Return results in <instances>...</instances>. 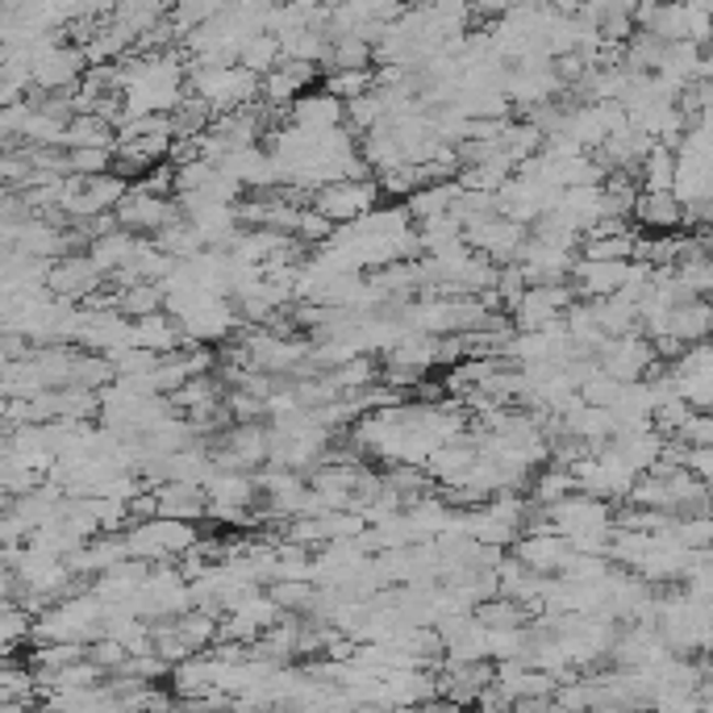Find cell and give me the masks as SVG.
<instances>
[{
    "label": "cell",
    "mask_w": 713,
    "mask_h": 713,
    "mask_svg": "<svg viewBox=\"0 0 713 713\" xmlns=\"http://www.w3.org/2000/svg\"><path fill=\"white\" fill-rule=\"evenodd\" d=\"M314 210H321L335 226H347V222H355L363 217L367 210H376L380 205V189L376 180H330V184H317V196L309 201Z\"/></svg>",
    "instance_id": "6da1fadb"
},
{
    "label": "cell",
    "mask_w": 713,
    "mask_h": 713,
    "mask_svg": "<svg viewBox=\"0 0 713 713\" xmlns=\"http://www.w3.org/2000/svg\"><path fill=\"white\" fill-rule=\"evenodd\" d=\"M113 217H117V226L129 234H159L168 222H176L180 217V210H176V201L171 196H150V192L143 189H126V196L113 205Z\"/></svg>",
    "instance_id": "7a4b0ae2"
},
{
    "label": "cell",
    "mask_w": 713,
    "mask_h": 713,
    "mask_svg": "<svg viewBox=\"0 0 713 713\" xmlns=\"http://www.w3.org/2000/svg\"><path fill=\"white\" fill-rule=\"evenodd\" d=\"M105 284V272L88 259V254H64L59 263L46 268V288L64 301H84L88 293H97Z\"/></svg>",
    "instance_id": "3957f363"
},
{
    "label": "cell",
    "mask_w": 713,
    "mask_h": 713,
    "mask_svg": "<svg viewBox=\"0 0 713 713\" xmlns=\"http://www.w3.org/2000/svg\"><path fill=\"white\" fill-rule=\"evenodd\" d=\"M518 559L530 571H539V576H559L567 567V559H571V546H567L564 534L543 530V534H525L522 543H518Z\"/></svg>",
    "instance_id": "277c9868"
},
{
    "label": "cell",
    "mask_w": 713,
    "mask_h": 713,
    "mask_svg": "<svg viewBox=\"0 0 713 713\" xmlns=\"http://www.w3.org/2000/svg\"><path fill=\"white\" fill-rule=\"evenodd\" d=\"M680 213H684V205L676 201V192L671 189H659V192L643 189L634 196V205H630V217L650 234L680 230Z\"/></svg>",
    "instance_id": "5b68a950"
},
{
    "label": "cell",
    "mask_w": 713,
    "mask_h": 713,
    "mask_svg": "<svg viewBox=\"0 0 713 713\" xmlns=\"http://www.w3.org/2000/svg\"><path fill=\"white\" fill-rule=\"evenodd\" d=\"M134 242H138V234L122 230V226H113L109 234H101V238H92L88 242V259L101 268V272H113V268H122V263H129V254H134Z\"/></svg>",
    "instance_id": "8992f818"
},
{
    "label": "cell",
    "mask_w": 713,
    "mask_h": 713,
    "mask_svg": "<svg viewBox=\"0 0 713 713\" xmlns=\"http://www.w3.org/2000/svg\"><path fill=\"white\" fill-rule=\"evenodd\" d=\"M338 126V97H309V101H301L296 105V129H305V134H326V129Z\"/></svg>",
    "instance_id": "52a82bcc"
},
{
    "label": "cell",
    "mask_w": 713,
    "mask_h": 713,
    "mask_svg": "<svg viewBox=\"0 0 713 713\" xmlns=\"http://www.w3.org/2000/svg\"><path fill=\"white\" fill-rule=\"evenodd\" d=\"M534 476V505H555L559 497H567V493H576V480H571V467H564V463H551V467H543V472H530Z\"/></svg>",
    "instance_id": "ba28073f"
},
{
    "label": "cell",
    "mask_w": 713,
    "mask_h": 713,
    "mask_svg": "<svg viewBox=\"0 0 713 713\" xmlns=\"http://www.w3.org/2000/svg\"><path fill=\"white\" fill-rule=\"evenodd\" d=\"M117 309L126 317H143V314H155V309H163V284H155V280H138V284H129L117 293Z\"/></svg>",
    "instance_id": "9c48e42d"
},
{
    "label": "cell",
    "mask_w": 713,
    "mask_h": 713,
    "mask_svg": "<svg viewBox=\"0 0 713 713\" xmlns=\"http://www.w3.org/2000/svg\"><path fill=\"white\" fill-rule=\"evenodd\" d=\"M335 230H338L335 222H330L321 210H314V205H301V210H296V222H293L296 242H305V247L314 242V247H321V242H330V238H335Z\"/></svg>",
    "instance_id": "30bf717a"
},
{
    "label": "cell",
    "mask_w": 713,
    "mask_h": 713,
    "mask_svg": "<svg viewBox=\"0 0 713 713\" xmlns=\"http://www.w3.org/2000/svg\"><path fill=\"white\" fill-rule=\"evenodd\" d=\"M109 163H113L109 147H67V168L76 176H105Z\"/></svg>",
    "instance_id": "8fae6325"
},
{
    "label": "cell",
    "mask_w": 713,
    "mask_h": 713,
    "mask_svg": "<svg viewBox=\"0 0 713 713\" xmlns=\"http://www.w3.org/2000/svg\"><path fill=\"white\" fill-rule=\"evenodd\" d=\"M680 467H684L689 476H697V480L710 484V476H713V446H684V442H680Z\"/></svg>",
    "instance_id": "7c38bea8"
}]
</instances>
